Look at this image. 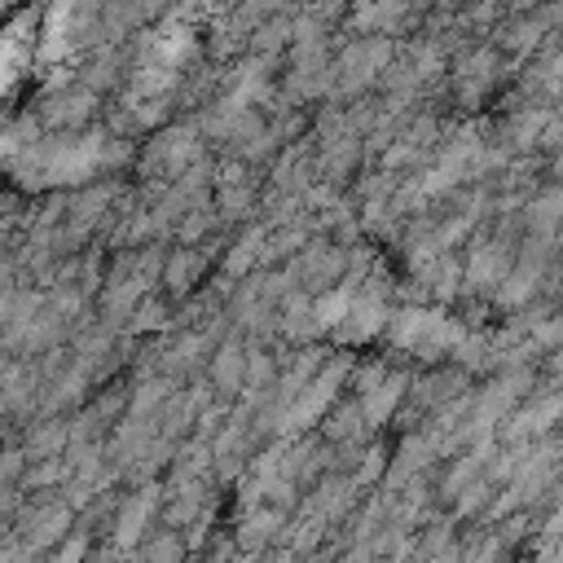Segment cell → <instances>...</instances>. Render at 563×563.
Here are the masks:
<instances>
[{"label":"cell","mask_w":563,"mask_h":563,"mask_svg":"<svg viewBox=\"0 0 563 563\" xmlns=\"http://www.w3.org/2000/svg\"><path fill=\"white\" fill-rule=\"evenodd\" d=\"M387 57H391V48H387L383 35L352 40V48L339 57V79L352 84V88H361V84H369L378 70H387Z\"/></svg>","instance_id":"6da1fadb"},{"label":"cell","mask_w":563,"mask_h":563,"mask_svg":"<svg viewBox=\"0 0 563 563\" xmlns=\"http://www.w3.org/2000/svg\"><path fill=\"white\" fill-rule=\"evenodd\" d=\"M251 35H255V48H260V53H277V48H286V44H290V18L268 13Z\"/></svg>","instance_id":"7a4b0ae2"},{"label":"cell","mask_w":563,"mask_h":563,"mask_svg":"<svg viewBox=\"0 0 563 563\" xmlns=\"http://www.w3.org/2000/svg\"><path fill=\"white\" fill-rule=\"evenodd\" d=\"M4 4H13V0H0V9H4Z\"/></svg>","instance_id":"3957f363"}]
</instances>
